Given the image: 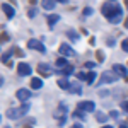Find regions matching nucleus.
Masks as SVG:
<instances>
[{"instance_id": "nucleus-15", "label": "nucleus", "mask_w": 128, "mask_h": 128, "mask_svg": "<svg viewBox=\"0 0 128 128\" xmlns=\"http://www.w3.org/2000/svg\"><path fill=\"white\" fill-rule=\"evenodd\" d=\"M46 20H48V26H50V28H53V26L60 20V16H58V14H50Z\"/></svg>"}, {"instance_id": "nucleus-24", "label": "nucleus", "mask_w": 128, "mask_h": 128, "mask_svg": "<svg viewBox=\"0 0 128 128\" xmlns=\"http://www.w3.org/2000/svg\"><path fill=\"white\" fill-rule=\"evenodd\" d=\"M121 50H123L125 53H128V38H125V40L121 41Z\"/></svg>"}, {"instance_id": "nucleus-42", "label": "nucleus", "mask_w": 128, "mask_h": 128, "mask_svg": "<svg viewBox=\"0 0 128 128\" xmlns=\"http://www.w3.org/2000/svg\"><path fill=\"white\" fill-rule=\"evenodd\" d=\"M0 121H2V116H0Z\"/></svg>"}, {"instance_id": "nucleus-20", "label": "nucleus", "mask_w": 128, "mask_h": 128, "mask_svg": "<svg viewBox=\"0 0 128 128\" xmlns=\"http://www.w3.org/2000/svg\"><path fill=\"white\" fill-rule=\"evenodd\" d=\"M96 120H98L99 123H106V121H108V116H106L104 113H101V111H98V113H96Z\"/></svg>"}, {"instance_id": "nucleus-26", "label": "nucleus", "mask_w": 128, "mask_h": 128, "mask_svg": "<svg viewBox=\"0 0 128 128\" xmlns=\"http://www.w3.org/2000/svg\"><path fill=\"white\" fill-rule=\"evenodd\" d=\"M10 55H14V51H12V50H10V51H7L5 55H2V62H7V60L10 58Z\"/></svg>"}, {"instance_id": "nucleus-34", "label": "nucleus", "mask_w": 128, "mask_h": 128, "mask_svg": "<svg viewBox=\"0 0 128 128\" xmlns=\"http://www.w3.org/2000/svg\"><path fill=\"white\" fill-rule=\"evenodd\" d=\"M94 65H96V63H92V62H87V63H86L87 68H94Z\"/></svg>"}, {"instance_id": "nucleus-14", "label": "nucleus", "mask_w": 128, "mask_h": 128, "mask_svg": "<svg viewBox=\"0 0 128 128\" xmlns=\"http://www.w3.org/2000/svg\"><path fill=\"white\" fill-rule=\"evenodd\" d=\"M68 90L72 92V94H80V92H82V87H80V84H79V82H70Z\"/></svg>"}, {"instance_id": "nucleus-41", "label": "nucleus", "mask_w": 128, "mask_h": 128, "mask_svg": "<svg viewBox=\"0 0 128 128\" xmlns=\"http://www.w3.org/2000/svg\"><path fill=\"white\" fill-rule=\"evenodd\" d=\"M109 2H114V0H109Z\"/></svg>"}, {"instance_id": "nucleus-4", "label": "nucleus", "mask_w": 128, "mask_h": 128, "mask_svg": "<svg viewBox=\"0 0 128 128\" xmlns=\"http://www.w3.org/2000/svg\"><path fill=\"white\" fill-rule=\"evenodd\" d=\"M116 80H118V75H116L113 70H106V72H102L101 80H99L98 84H113V82H116Z\"/></svg>"}, {"instance_id": "nucleus-31", "label": "nucleus", "mask_w": 128, "mask_h": 128, "mask_svg": "<svg viewBox=\"0 0 128 128\" xmlns=\"http://www.w3.org/2000/svg\"><path fill=\"white\" fill-rule=\"evenodd\" d=\"M77 77H79L80 80H84V79H87V75H86V74H84V72H79V74H77Z\"/></svg>"}, {"instance_id": "nucleus-22", "label": "nucleus", "mask_w": 128, "mask_h": 128, "mask_svg": "<svg viewBox=\"0 0 128 128\" xmlns=\"http://www.w3.org/2000/svg\"><path fill=\"white\" fill-rule=\"evenodd\" d=\"M94 79H96V74H94V72H89L86 82H87V84H94Z\"/></svg>"}, {"instance_id": "nucleus-35", "label": "nucleus", "mask_w": 128, "mask_h": 128, "mask_svg": "<svg viewBox=\"0 0 128 128\" xmlns=\"http://www.w3.org/2000/svg\"><path fill=\"white\" fill-rule=\"evenodd\" d=\"M72 128H82V125H79V123H77V125H74Z\"/></svg>"}, {"instance_id": "nucleus-33", "label": "nucleus", "mask_w": 128, "mask_h": 128, "mask_svg": "<svg viewBox=\"0 0 128 128\" xmlns=\"http://www.w3.org/2000/svg\"><path fill=\"white\" fill-rule=\"evenodd\" d=\"M121 108H123V111H125V113H128V101H125V102H123V106H121Z\"/></svg>"}, {"instance_id": "nucleus-18", "label": "nucleus", "mask_w": 128, "mask_h": 128, "mask_svg": "<svg viewBox=\"0 0 128 128\" xmlns=\"http://www.w3.org/2000/svg\"><path fill=\"white\" fill-rule=\"evenodd\" d=\"M56 74H62V75H70V74H74V67H72V65H68V67H65V68H62V70L56 68Z\"/></svg>"}, {"instance_id": "nucleus-36", "label": "nucleus", "mask_w": 128, "mask_h": 128, "mask_svg": "<svg viewBox=\"0 0 128 128\" xmlns=\"http://www.w3.org/2000/svg\"><path fill=\"white\" fill-rule=\"evenodd\" d=\"M56 2H60V4H67L68 0H56Z\"/></svg>"}, {"instance_id": "nucleus-9", "label": "nucleus", "mask_w": 128, "mask_h": 128, "mask_svg": "<svg viewBox=\"0 0 128 128\" xmlns=\"http://www.w3.org/2000/svg\"><path fill=\"white\" fill-rule=\"evenodd\" d=\"M31 72H32V68H31V65L29 63H19L17 65V74L19 75H31Z\"/></svg>"}, {"instance_id": "nucleus-12", "label": "nucleus", "mask_w": 128, "mask_h": 128, "mask_svg": "<svg viewBox=\"0 0 128 128\" xmlns=\"http://www.w3.org/2000/svg\"><path fill=\"white\" fill-rule=\"evenodd\" d=\"M16 96H17V99H19V101H28V99L31 98V92L28 90V89H19Z\"/></svg>"}, {"instance_id": "nucleus-2", "label": "nucleus", "mask_w": 128, "mask_h": 128, "mask_svg": "<svg viewBox=\"0 0 128 128\" xmlns=\"http://www.w3.org/2000/svg\"><path fill=\"white\" fill-rule=\"evenodd\" d=\"M29 111V106L28 104H22V106H17V108H10V109H7V118L9 120H19V118H22L26 113Z\"/></svg>"}, {"instance_id": "nucleus-17", "label": "nucleus", "mask_w": 128, "mask_h": 128, "mask_svg": "<svg viewBox=\"0 0 128 128\" xmlns=\"http://www.w3.org/2000/svg\"><path fill=\"white\" fill-rule=\"evenodd\" d=\"M55 65H56L58 70H62V68H65V67H68V62L65 58H56V63H55Z\"/></svg>"}, {"instance_id": "nucleus-1", "label": "nucleus", "mask_w": 128, "mask_h": 128, "mask_svg": "<svg viewBox=\"0 0 128 128\" xmlns=\"http://www.w3.org/2000/svg\"><path fill=\"white\" fill-rule=\"evenodd\" d=\"M101 12H102V16H104L111 24H118L120 20H121V17H123L121 7L116 5V4H111V2H106V4L101 7Z\"/></svg>"}, {"instance_id": "nucleus-3", "label": "nucleus", "mask_w": 128, "mask_h": 128, "mask_svg": "<svg viewBox=\"0 0 128 128\" xmlns=\"http://www.w3.org/2000/svg\"><path fill=\"white\" fill-rule=\"evenodd\" d=\"M67 114H68V109L65 104H60L56 111H55V120H56V125L58 126H63L65 125V121H67Z\"/></svg>"}, {"instance_id": "nucleus-32", "label": "nucleus", "mask_w": 128, "mask_h": 128, "mask_svg": "<svg viewBox=\"0 0 128 128\" xmlns=\"http://www.w3.org/2000/svg\"><path fill=\"white\" fill-rule=\"evenodd\" d=\"M106 43H108L109 46H114V44H116V41L113 40V38H109V40H108V41H106Z\"/></svg>"}, {"instance_id": "nucleus-38", "label": "nucleus", "mask_w": 128, "mask_h": 128, "mask_svg": "<svg viewBox=\"0 0 128 128\" xmlns=\"http://www.w3.org/2000/svg\"><path fill=\"white\" fill-rule=\"evenodd\" d=\"M101 128H113L111 125H104V126H101Z\"/></svg>"}, {"instance_id": "nucleus-8", "label": "nucleus", "mask_w": 128, "mask_h": 128, "mask_svg": "<svg viewBox=\"0 0 128 128\" xmlns=\"http://www.w3.org/2000/svg\"><path fill=\"white\" fill-rule=\"evenodd\" d=\"M38 72H40L43 77H48V75H51V74H53L55 70L51 68L48 63H40V65H38Z\"/></svg>"}, {"instance_id": "nucleus-10", "label": "nucleus", "mask_w": 128, "mask_h": 128, "mask_svg": "<svg viewBox=\"0 0 128 128\" xmlns=\"http://www.w3.org/2000/svg\"><path fill=\"white\" fill-rule=\"evenodd\" d=\"M113 72L118 75V77H126L128 75V70L125 65H120V63H116V65H113Z\"/></svg>"}, {"instance_id": "nucleus-27", "label": "nucleus", "mask_w": 128, "mask_h": 128, "mask_svg": "<svg viewBox=\"0 0 128 128\" xmlns=\"http://www.w3.org/2000/svg\"><path fill=\"white\" fill-rule=\"evenodd\" d=\"M82 12H84V16H92V9H90V7H86Z\"/></svg>"}, {"instance_id": "nucleus-29", "label": "nucleus", "mask_w": 128, "mask_h": 128, "mask_svg": "<svg viewBox=\"0 0 128 128\" xmlns=\"http://www.w3.org/2000/svg\"><path fill=\"white\" fill-rule=\"evenodd\" d=\"M28 16H29V17H34V16H36V10L34 9H28Z\"/></svg>"}, {"instance_id": "nucleus-28", "label": "nucleus", "mask_w": 128, "mask_h": 128, "mask_svg": "<svg viewBox=\"0 0 128 128\" xmlns=\"http://www.w3.org/2000/svg\"><path fill=\"white\" fill-rule=\"evenodd\" d=\"M0 41H9V34H7V32L0 34Z\"/></svg>"}, {"instance_id": "nucleus-16", "label": "nucleus", "mask_w": 128, "mask_h": 128, "mask_svg": "<svg viewBox=\"0 0 128 128\" xmlns=\"http://www.w3.org/2000/svg\"><path fill=\"white\" fill-rule=\"evenodd\" d=\"M31 87H32V89H41V87H43V79H40V77L31 79Z\"/></svg>"}, {"instance_id": "nucleus-30", "label": "nucleus", "mask_w": 128, "mask_h": 128, "mask_svg": "<svg viewBox=\"0 0 128 128\" xmlns=\"http://www.w3.org/2000/svg\"><path fill=\"white\" fill-rule=\"evenodd\" d=\"M96 56H98V60H99V62H102V60H104V55H102L101 51H96Z\"/></svg>"}, {"instance_id": "nucleus-7", "label": "nucleus", "mask_w": 128, "mask_h": 128, "mask_svg": "<svg viewBox=\"0 0 128 128\" xmlns=\"http://www.w3.org/2000/svg\"><path fill=\"white\" fill-rule=\"evenodd\" d=\"M58 51H60V55H63V56H75V50L72 48L70 44H67V43H62Z\"/></svg>"}, {"instance_id": "nucleus-6", "label": "nucleus", "mask_w": 128, "mask_h": 128, "mask_svg": "<svg viewBox=\"0 0 128 128\" xmlns=\"http://www.w3.org/2000/svg\"><path fill=\"white\" fill-rule=\"evenodd\" d=\"M28 48L29 50H36V51H40V53H46V48H44V44L38 40H29L28 41Z\"/></svg>"}, {"instance_id": "nucleus-21", "label": "nucleus", "mask_w": 128, "mask_h": 128, "mask_svg": "<svg viewBox=\"0 0 128 128\" xmlns=\"http://www.w3.org/2000/svg\"><path fill=\"white\" fill-rule=\"evenodd\" d=\"M67 34H68V38H72V41H79V34H77L74 29H70Z\"/></svg>"}, {"instance_id": "nucleus-11", "label": "nucleus", "mask_w": 128, "mask_h": 128, "mask_svg": "<svg viewBox=\"0 0 128 128\" xmlns=\"http://www.w3.org/2000/svg\"><path fill=\"white\" fill-rule=\"evenodd\" d=\"M2 10H4V14L7 16V19H12V17L16 16L14 7H12V5H9V4H2Z\"/></svg>"}, {"instance_id": "nucleus-40", "label": "nucleus", "mask_w": 128, "mask_h": 128, "mask_svg": "<svg viewBox=\"0 0 128 128\" xmlns=\"http://www.w3.org/2000/svg\"><path fill=\"white\" fill-rule=\"evenodd\" d=\"M125 22H126V24H125V28H128V19H126V20H125Z\"/></svg>"}, {"instance_id": "nucleus-39", "label": "nucleus", "mask_w": 128, "mask_h": 128, "mask_svg": "<svg viewBox=\"0 0 128 128\" xmlns=\"http://www.w3.org/2000/svg\"><path fill=\"white\" fill-rule=\"evenodd\" d=\"M2 84H4V79H2V77H0V86H2Z\"/></svg>"}, {"instance_id": "nucleus-19", "label": "nucleus", "mask_w": 128, "mask_h": 128, "mask_svg": "<svg viewBox=\"0 0 128 128\" xmlns=\"http://www.w3.org/2000/svg\"><path fill=\"white\" fill-rule=\"evenodd\" d=\"M58 87L60 89H68L70 87V80L68 79H58Z\"/></svg>"}, {"instance_id": "nucleus-37", "label": "nucleus", "mask_w": 128, "mask_h": 128, "mask_svg": "<svg viewBox=\"0 0 128 128\" xmlns=\"http://www.w3.org/2000/svg\"><path fill=\"white\" fill-rule=\"evenodd\" d=\"M120 128H128V125H123V123H121V125H120Z\"/></svg>"}, {"instance_id": "nucleus-23", "label": "nucleus", "mask_w": 128, "mask_h": 128, "mask_svg": "<svg viewBox=\"0 0 128 128\" xmlns=\"http://www.w3.org/2000/svg\"><path fill=\"white\" fill-rule=\"evenodd\" d=\"M74 118H79V120H86V113H84V111H75V113H74Z\"/></svg>"}, {"instance_id": "nucleus-13", "label": "nucleus", "mask_w": 128, "mask_h": 128, "mask_svg": "<svg viewBox=\"0 0 128 128\" xmlns=\"http://www.w3.org/2000/svg\"><path fill=\"white\" fill-rule=\"evenodd\" d=\"M41 5L44 10H53L56 5V0H41Z\"/></svg>"}, {"instance_id": "nucleus-25", "label": "nucleus", "mask_w": 128, "mask_h": 128, "mask_svg": "<svg viewBox=\"0 0 128 128\" xmlns=\"http://www.w3.org/2000/svg\"><path fill=\"white\" fill-rule=\"evenodd\" d=\"M12 51H14L16 56H24V51H22L20 48H12Z\"/></svg>"}, {"instance_id": "nucleus-5", "label": "nucleus", "mask_w": 128, "mask_h": 128, "mask_svg": "<svg viewBox=\"0 0 128 128\" xmlns=\"http://www.w3.org/2000/svg\"><path fill=\"white\" fill-rule=\"evenodd\" d=\"M77 108H79V111H84V113H92L96 109V104L92 101H80L77 104Z\"/></svg>"}]
</instances>
